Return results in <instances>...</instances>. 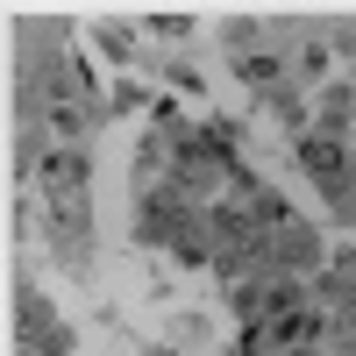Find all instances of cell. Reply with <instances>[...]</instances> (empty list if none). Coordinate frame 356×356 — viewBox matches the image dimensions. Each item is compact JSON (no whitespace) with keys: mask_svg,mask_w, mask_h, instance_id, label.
I'll list each match as a JSON object with an SVG mask.
<instances>
[{"mask_svg":"<svg viewBox=\"0 0 356 356\" xmlns=\"http://www.w3.org/2000/svg\"><path fill=\"white\" fill-rule=\"evenodd\" d=\"M292 157H300V171H314V178H321V193L356 186V150H349V136H328V129L292 136Z\"/></svg>","mask_w":356,"mask_h":356,"instance_id":"cell-1","label":"cell"},{"mask_svg":"<svg viewBox=\"0 0 356 356\" xmlns=\"http://www.w3.org/2000/svg\"><path fill=\"white\" fill-rule=\"evenodd\" d=\"M264 264L285 271V278H307V271H321V235L307 221H285V228L264 235Z\"/></svg>","mask_w":356,"mask_h":356,"instance_id":"cell-2","label":"cell"},{"mask_svg":"<svg viewBox=\"0 0 356 356\" xmlns=\"http://www.w3.org/2000/svg\"><path fill=\"white\" fill-rule=\"evenodd\" d=\"M22 342L36 349V356H65V349H72V328H57L36 292H22Z\"/></svg>","mask_w":356,"mask_h":356,"instance_id":"cell-3","label":"cell"},{"mask_svg":"<svg viewBox=\"0 0 356 356\" xmlns=\"http://www.w3.org/2000/svg\"><path fill=\"white\" fill-rule=\"evenodd\" d=\"M264 335H271L278 349H314V342H321V314H314V307H292V314H271V321H264Z\"/></svg>","mask_w":356,"mask_h":356,"instance_id":"cell-4","label":"cell"},{"mask_svg":"<svg viewBox=\"0 0 356 356\" xmlns=\"http://www.w3.org/2000/svg\"><path fill=\"white\" fill-rule=\"evenodd\" d=\"M235 72H243V79L257 86V93H278V79H285V57H278V50H243V57H235Z\"/></svg>","mask_w":356,"mask_h":356,"instance_id":"cell-5","label":"cell"},{"mask_svg":"<svg viewBox=\"0 0 356 356\" xmlns=\"http://www.w3.org/2000/svg\"><path fill=\"white\" fill-rule=\"evenodd\" d=\"M150 29H157V36H193V22H186V15H150Z\"/></svg>","mask_w":356,"mask_h":356,"instance_id":"cell-6","label":"cell"},{"mask_svg":"<svg viewBox=\"0 0 356 356\" xmlns=\"http://www.w3.org/2000/svg\"><path fill=\"white\" fill-rule=\"evenodd\" d=\"M164 79H171V86H178V93H200V72H193V65H171V72H164Z\"/></svg>","mask_w":356,"mask_h":356,"instance_id":"cell-7","label":"cell"},{"mask_svg":"<svg viewBox=\"0 0 356 356\" xmlns=\"http://www.w3.org/2000/svg\"><path fill=\"white\" fill-rule=\"evenodd\" d=\"M285 356H321V349H285Z\"/></svg>","mask_w":356,"mask_h":356,"instance_id":"cell-8","label":"cell"}]
</instances>
